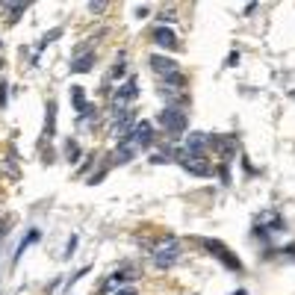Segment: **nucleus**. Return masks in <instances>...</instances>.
Segmentation results:
<instances>
[{
    "label": "nucleus",
    "mask_w": 295,
    "mask_h": 295,
    "mask_svg": "<svg viewBox=\"0 0 295 295\" xmlns=\"http://www.w3.org/2000/svg\"><path fill=\"white\" fill-rule=\"evenodd\" d=\"M177 260H180V245H177L174 236H168L165 242H160V245L154 248V266H157V269H171Z\"/></svg>",
    "instance_id": "f257e3e1"
},
{
    "label": "nucleus",
    "mask_w": 295,
    "mask_h": 295,
    "mask_svg": "<svg viewBox=\"0 0 295 295\" xmlns=\"http://www.w3.org/2000/svg\"><path fill=\"white\" fill-rule=\"evenodd\" d=\"M157 124L160 127H165L168 133H183L186 130V124H189V118H186V112L180 109V106H165L160 115H157Z\"/></svg>",
    "instance_id": "f03ea898"
},
{
    "label": "nucleus",
    "mask_w": 295,
    "mask_h": 295,
    "mask_svg": "<svg viewBox=\"0 0 295 295\" xmlns=\"http://www.w3.org/2000/svg\"><path fill=\"white\" fill-rule=\"evenodd\" d=\"M124 142H130L136 151L151 148V145H154V124H151V121H136L133 130H130V136H127Z\"/></svg>",
    "instance_id": "7ed1b4c3"
},
{
    "label": "nucleus",
    "mask_w": 295,
    "mask_h": 295,
    "mask_svg": "<svg viewBox=\"0 0 295 295\" xmlns=\"http://www.w3.org/2000/svg\"><path fill=\"white\" fill-rule=\"evenodd\" d=\"M201 245H204V248H207V251L216 257V260H222V263H225L230 272H242V263H239V260H236V257L228 251V245H222L219 239H201Z\"/></svg>",
    "instance_id": "20e7f679"
},
{
    "label": "nucleus",
    "mask_w": 295,
    "mask_h": 295,
    "mask_svg": "<svg viewBox=\"0 0 295 295\" xmlns=\"http://www.w3.org/2000/svg\"><path fill=\"white\" fill-rule=\"evenodd\" d=\"M174 160L180 163V168H183V171H189V174H195V177H210V174H213V168L204 163V157H189L186 151H180Z\"/></svg>",
    "instance_id": "39448f33"
},
{
    "label": "nucleus",
    "mask_w": 295,
    "mask_h": 295,
    "mask_svg": "<svg viewBox=\"0 0 295 295\" xmlns=\"http://www.w3.org/2000/svg\"><path fill=\"white\" fill-rule=\"evenodd\" d=\"M254 228H263L266 233H278V230H287V222H284V216L278 213V210H263L260 216H257V225Z\"/></svg>",
    "instance_id": "423d86ee"
},
{
    "label": "nucleus",
    "mask_w": 295,
    "mask_h": 295,
    "mask_svg": "<svg viewBox=\"0 0 295 295\" xmlns=\"http://www.w3.org/2000/svg\"><path fill=\"white\" fill-rule=\"evenodd\" d=\"M207 145L216 148L225 157V163H230V157H236V139L233 136L230 139H225V136H207Z\"/></svg>",
    "instance_id": "0eeeda50"
},
{
    "label": "nucleus",
    "mask_w": 295,
    "mask_h": 295,
    "mask_svg": "<svg viewBox=\"0 0 295 295\" xmlns=\"http://www.w3.org/2000/svg\"><path fill=\"white\" fill-rule=\"evenodd\" d=\"M139 98V89H136V77H127V83L124 86H118V92H115V109L124 103V100H136Z\"/></svg>",
    "instance_id": "6e6552de"
},
{
    "label": "nucleus",
    "mask_w": 295,
    "mask_h": 295,
    "mask_svg": "<svg viewBox=\"0 0 295 295\" xmlns=\"http://www.w3.org/2000/svg\"><path fill=\"white\" fill-rule=\"evenodd\" d=\"M204 148H207V133H189L186 136V154L189 157H204Z\"/></svg>",
    "instance_id": "1a4fd4ad"
},
{
    "label": "nucleus",
    "mask_w": 295,
    "mask_h": 295,
    "mask_svg": "<svg viewBox=\"0 0 295 295\" xmlns=\"http://www.w3.org/2000/svg\"><path fill=\"white\" fill-rule=\"evenodd\" d=\"M154 41L160 44V47H165V50H177L180 44H177V35L168 30V27H157L154 30Z\"/></svg>",
    "instance_id": "9d476101"
},
{
    "label": "nucleus",
    "mask_w": 295,
    "mask_h": 295,
    "mask_svg": "<svg viewBox=\"0 0 295 295\" xmlns=\"http://www.w3.org/2000/svg\"><path fill=\"white\" fill-rule=\"evenodd\" d=\"M151 68H154L160 77H168V74H174V71H177V62H174V59H168V56L154 53V56H151Z\"/></svg>",
    "instance_id": "9b49d317"
},
{
    "label": "nucleus",
    "mask_w": 295,
    "mask_h": 295,
    "mask_svg": "<svg viewBox=\"0 0 295 295\" xmlns=\"http://www.w3.org/2000/svg\"><path fill=\"white\" fill-rule=\"evenodd\" d=\"M92 65H95V53L92 50L83 53V56H77V59H71V71L74 74H86V71H92Z\"/></svg>",
    "instance_id": "f8f14e48"
},
{
    "label": "nucleus",
    "mask_w": 295,
    "mask_h": 295,
    "mask_svg": "<svg viewBox=\"0 0 295 295\" xmlns=\"http://www.w3.org/2000/svg\"><path fill=\"white\" fill-rule=\"evenodd\" d=\"M56 136V100L47 103V115H44V139Z\"/></svg>",
    "instance_id": "ddd939ff"
},
{
    "label": "nucleus",
    "mask_w": 295,
    "mask_h": 295,
    "mask_svg": "<svg viewBox=\"0 0 295 295\" xmlns=\"http://www.w3.org/2000/svg\"><path fill=\"white\" fill-rule=\"evenodd\" d=\"M139 151L130 145V142H118V151H115V157H112V163H118V165H124V163H130L133 157H136Z\"/></svg>",
    "instance_id": "4468645a"
},
{
    "label": "nucleus",
    "mask_w": 295,
    "mask_h": 295,
    "mask_svg": "<svg viewBox=\"0 0 295 295\" xmlns=\"http://www.w3.org/2000/svg\"><path fill=\"white\" fill-rule=\"evenodd\" d=\"M71 100H74V106H77V112H83L89 103H86V92H83V86H71Z\"/></svg>",
    "instance_id": "2eb2a0df"
},
{
    "label": "nucleus",
    "mask_w": 295,
    "mask_h": 295,
    "mask_svg": "<svg viewBox=\"0 0 295 295\" xmlns=\"http://www.w3.org/2000/svg\"><path fill=\"white\" fill-rule=\"evenodd\" d=\"M80 154H83V151H80L77 139H68V142H65V157H68V163H77V160H80Z\"/></svg>",
    "instance_id": "dca6fc26"
},
{
    "label": "nucleus",
    "mask_w": 295,
    "mask_h": 295,
    "mask_svg": "<svg viewBox=\"0 0 295 295\" xmlns=\"http://www.w3.org/2000/svg\"><path fill=\"white\" fill-rule=\"evenodd\" d=\"M35 239H38V230H30V233H27V239H24V242L18 245V254L12 257V263H18V260H21V254H24V251H27V248H30V245L35 242Z\"/></svg>",
    "instance_id": "f3484780"
},
{
    "label": "nucleus",
    "mask_w": 295,
    "mask_h": 295,
    "mask_svg": "<svg viewBox=\"0 0 295 295\" xmlns=\"http://www.w3.org/2000/svg\"><path fill=\"white\" fill-rule=\"evenodd\" d=\"M160 95H163L165 100H171V103H183V100H186V98H183L177 89H171V86H163V89H160Z\"/></svg>",
    "instance_id": "a211bd4d"
},
{
    "label": "nucleus",
    "mask_w": 295,
    "mask_h": 295,
    "mask_svg": "<svg viewBox=\"0 0 295 295\" xmlns=\"http://www.w3.org/2000/svg\"><path fill=\"white\" fill-rule=\"evenodd\" d=\"M59 35H62V27H56V30H50V33H47V35H44V38L38 41V50H44V47H47V44H50L53 38H59Z\"/></svg>",
    "instance_id": "6ab92c4d"
},
{
    "label": "nucleus",
    "mask_w": 295,
    "mask_h": 295,
    "mask_svg": "<svg viewBox=\"0 0 295 295\" xmlns=\"http://www.w3.org/2000/svg\"><path fill=\"white\" fill-rule=\"evenodd\" d=\"M86 272H89V269H80V272H77V275H71V278H68V281H65V290H71V287H74V284H77V281H80V278H83V275H86Z\"/></svg>",
    "instance_id": "aec40b11"
},
{
    "label": "nucleus",
    "mask_w": 295,
    "mask_h": 295,
    "mask_svg": "<svg viewBox=\"0 0 295 295\" xmlns=\"http://www.w3.org/2000/svg\"><path fill=\"white\" fill-rule=\"evenodd\" d=\"M124 71H127V68H124V59L118 56V62H115V68H112V77H124Z\"/></svg>",
    "instance_id": "412c9836"
},
{
    "label": "nucleus",
    "mask_w": 295,
    "mask_h": 295,
    "mask_svg": "<svg viewBox=\"0 0 295 295\" xmlns=\"http://www.w3.org/2000/svg\"><path fill=\"white\" fill-rule=\"evenodd\" d=\"M219 177H222V183H230V171H228V163H222V168H219Z\"/></svg>",
    "instance_id": "4be33fe9"
},
{
    "label": "nucleus",
    "mask_w": 295,
    "mask_h": 295,
    "mask_svg": "<svg viewBox=\"0 0 295 295\" xmlns=\"http://www.w3.org/2000/svg\"><path fill=\"white\" fill-rule=\"evenodd\" d=\"M74 248H77V236H71V239H68V245H65V257H71V254H74Z\"/></svg>",
    "instance_id": "5701e85b"
},
{
    "label": "nucleus",
    "mask_w": 295,
    "mask_h": 295,
    "mask_svg": "<svg viewBox=\"0 0 295 295\" xmlns=\"http://www.w3.org/2000/svg\"><path fill=\"white\" fill-rule=\"evenodd\" d=\"M89 9H92L95 15H100V12H106V3H89Z\"/></svg>",
    "instance_id": "b1692460"
},
{
    "label": "nucleus",
    "mask_w": 295,
    "mask_h": 295,
    "mask_svg": "<svg viewBox=\"0 0 295 295\" xmlns=\"http://www.w3.org/2000/svg\"><path fill=\"white\" fill-rule=\"evenodd\" d=\"M6 89H9V86L0 80V106H6Z\"/></svg>",
    "instance_id": "393cba45"
},
{
    "label": "nucleus",
    "mask_w": 295,
    "mask_h": 295,
    "mask_svg": "<svg viewBox=\"0 0 295 295\" xmlns=\"http://www.w3.org/2000/svg\"><path fill=\"white\" fill-rule=\"evenodd\" d=\"M160 21H168V24H171V21H174V12H171V9H168V12L163 9V15H160Z\"/></svg>",
    "instance_id": "a878e982"
},
{
    "label": "nucleus",
    "mask_w": 295,
    "mask_h": 295,
    "mask_svg": "<svg viewBox=\"0 0 295 295\" xmlns=\"http://www.w3.org/2000/svg\"><path fill=\"white\" fill-rule=\"evenodd\" d=\"M236 62H239V53H230V56H228V62H225V65H228V68H233V65H236Z\"/></svg>",
    "instance_id": "bb28decb"
},
{
    "label": "nucleus",
    "mask_w": 295,
    "mask_h": 295,
    "mask_svg": "<svg viewBox=\"0 0 295 295\" xmlns=\"http://www.w3.org/2000/svg\"><path fill=\"white\" fill-rule=\"evenodd\" d=\"M115 295H139V293H136L133 287H127V290H118V293H115Z\"/></svg>",
    "instance_id": "cd10ccee"
},
{
    "label": "nucleus",
    "mask_w": 295,
    "mask_h": 295,
    "mask_svg": "<svg viewBox=\"0 0 295 295\" xmlns=\"http://www.w3.org/2000/svg\"><path fill=\"white\" fill-rule=\"evenodd\" d=\"M233 295H248V293H245V290H239V293H233Z\"/></svg>",
    "instance_id": "c85d7f7f"
},
{
    "label": "nucleus",
    "mask_w": 295,
    "mask_h": 295,
    "mask_svg": "<svg viewBox=\"0 0 295 295\" xmlns=\"http://www.w3.org/2000/svg\"><path fill=\"white\" fill-rule=\"evenodd\" d=\"M0 47H3V38H0Z\"/></svg>",
    "instance_id": "c756f323"
}]
</instances>
